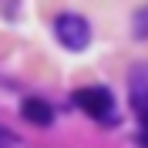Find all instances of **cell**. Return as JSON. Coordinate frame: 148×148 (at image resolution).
Masks as SVG:
<instances>
[{"label":"cell","mask_w":148,"mask_h":148,"mask_svg":"<svg viewBox=\"0 0 148 148\" xmlns=\"http://www.w3.org/2000/svg\"><path fill=\"white\" fill-rule=\"evenodd\" d=\"M20 114H24V121H30L37 128L54 125V108L47 101H40V98H24V101H20Z\"/></svg>","instance_id":"277c9868"},{"label":"cell","mask_w":148,"mask_h":148,"mask_svg":"<svg viewBox=\"0 0 148 148\" xmlns=\"http://www.w3.org/2000/svg\"><path fill=\"white\" fill-rule=\"evenodd\" d=\"M138 141H141V148H148V111L141 114V121H138Z\"/></svg>","instance_id":"8992f818"},{"label":"cell","mask_w":148,"mask_h":148,"mask_svg":"<svg viewBox=\"0 0 148 148\" xmlns=\"http://www.w3.org/2000/svg\"><path fill=\"white\" fill-rule=\"evenodd\" d=\"M135 37H148V7L145 10H138V14H135Z\"/></svg>","instance_id":"5b68a950"},{"label":"cell","mask_w":148,"mask_h":148,"mask_svg":"<svg viewBox=\"0 0 148 148\" xmlns=\"http://www.w3.org/2000/svg\"><path fill=\"white\" fill-rule=\"evenodd\" d=\"M10 145H17V135L7 128H0V148H10Z\"/></svg>","instance_id":"52a82bcc"},{"label":"cell","mask_w":148,"mask_h":148,"mask_svg":"<svg viewBox=\"0 0 148 148\" xmlns=\"http://www.w3.org/2000/svg\"><path fill=\"white\" fill-rule=\"evenodd\" d=\"M128 94H131V108L145 114L148 111V64H135L128 74Z\"/></svg>","instance_id":"3957f363"},{"label":"cell","mask_w":148,"mask_h":148,"mask_svg":"<svg viewBox=\"0 0 148 148\" xmlns=\"http://www.w3.org/2000/svg\"><path fill=\"white\" fill-rule=\"evenodd\" d=\"M74 104L84 111V114H91L94 121H101V125H114L118 121V108H114V94L101 84H94V88H81V91H74Z\"/></svg>","instance_id":"6da1fadb"},{"label":"cell","mask_w":148,"mask_h":148,"mask_svg":"<svg viewBox=\"0 0 148 148\" xmlns=\"http://www.w3.org/2000/svg\"><path fill=\"white\" fill-rule=\"evenodd\" d=\"M54 34L61 40V47H67V51H84L91 44V24L81 14H61L54 20Z\"/></svg>","instance_id":"7a4b0ae2"}]
</instances>
